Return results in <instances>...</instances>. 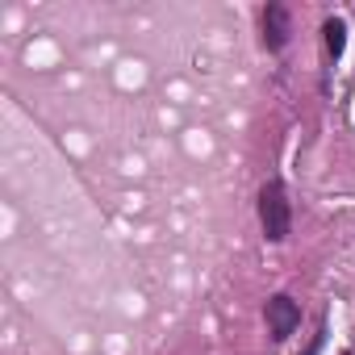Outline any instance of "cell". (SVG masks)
<instances>
[{
    "label": "cell",
    "instance_id": "6da1fadb",
    "mask_svg": "<svg viewBox=\"0 0 355 355\" xmlns=\"http://www.w3.org/2000/svg\"><path fill=\"white\" fill-rule=\"evenodd\" d=\"M259 226L268 234V243H284L293 234V205L280 180H268L259 193Z\"/></svg>",
    "mask_w": 355,
    "mask_h": 355
},
{
    "label": "cell",
    "instance_id": "7a4b0ae2",
    "mask_svg": "<svg viewBox=\"0 0 355 355\" xmlns=\"http://www.w3.org/2000/svg\"><path fill=\"white\" fill-rule=\"evenodd\" d=\"M297 326H301V309H297V301H293L288 293H276V297L268 301V334H272L276 343H284Z\"/></svg>",
    "mask_w": 355,
    "mask_h": 355
},
{
    "label": "cell",
    "instance_id": "3957f363",
    "mask_svg": "<svg viewBox=\"0 0 355 355\" xmlns=\"http://www.w3.org/2000/svg\"><path fill=\"white\" fill-rule=\"evenodd\" d=\"M288 34H293L288 9H284V5H268V9H263V46H268V51H284V46H288Z\"/></svg>",
    "mask_w": 355,
    "mask_h": 355
},
{
    "label": "cell",
    "instance_id": "277c9868",
    "mask_svg": "<svg viewBox=\"0 0 355 355\" xmlns=\"http://www.w3.org/2000/svg\"><path fill=\"white\" fill-rule=\"evenodd\" d=\"M322 34H326V51H330V59H338L343 46H347V26H343L338 17H330V21L322 26Z\"/></svg>",
    "mask_w": 355,
    "mask_h": 355
}]
</instances>
